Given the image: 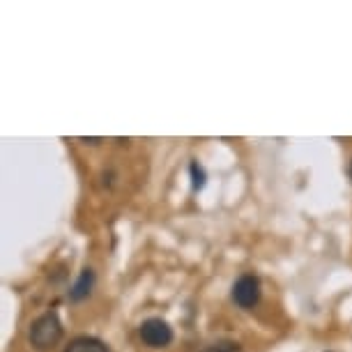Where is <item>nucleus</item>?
Returning <instances> with one entry per match:
<instances>
[{"instance_id":"f257e3e1","label":"nucleus","mask_w":352,"mask_h":352,"mask_svg":"<svg viewBox=\"0 0 352 352\" xmlns=\"http://www.w3.org/2000/svg\"><path fill=\"white\" fill-rule=\"evenodd\" d=\"M30 345L39 352H46L51 350L53 345L60 343L63 338V322L58 318L56 311H49V314L39 316L35 322L30 324Z\"/></svg>"},{"instance_id":"f03ea898","label":"nucleus","mask_w":352,"mask_h":352,"mask_svg":"<svg viewBox=\"0 0 352 352\" xmlns=\"http://www.w3.org/2000/svg\"><path fill=\"white\" fill-rule=\"evenodd\" d=\"M138 334H141V341L145 345H150V348H166V345H170L173 341L170 324L162 320V318H148V320L141 324Z\"/></svg>"},{"instance_id":"7ed1b4c3","label":"nucleus","mask_w":352,"mask_h":352,"mask_svg":"<svg viewBox=\"0 0 352 352\" xmlns=\"http://www.w3.org/2000/svg\"><path fill=\"white\" fill-rule=\"evenodd\" d=\"M261 300V281L254 274H242L232 285V302L242 309L256 307Z\"/></svg>"},{"instance_id":"20e7f679","label":"nucleus","mask_w":352,"mask_h":352,"mask_svg":"<svg viewBox=\"0 0 352 352\" xmlns=\"http://www.w3.org/2000/svg\"><path fill=\"white\" fill-rule=\"evenodd\" d=\"M92 288H95V272L92 270H83L81 272V276L76 278V283L72 285V290H69V300L72 302H81L85 300V297L90 295Z\"/></svg>"},{"instance_id":"39448f33","label":"nucleus","mask_w":352,"mask_h":352,"mask_svg":"<svg viewBox=\"0 0 352 352\" xmlns=\"http://www.w3.org/2000/svg\"><path fill=\"white\" fill-rule=\"evenodd\" d=\"M65 352H109V348L95 336H78L65 348Z\"/></svg>"},{"instance_id":"423d86ee","label":"nucleus","mask_w":352,"mask_h":352,"mask_svg":"<svg viewBox=\"0 0 352 352\" xmlns=\"http://www.w3.org/2000/svg\"><path fill=\"white\" fill-rule=\"evenodd\" d=\"M189 170H191V184H194V191L203 189L205 187V180H208V175H205V168L198 162H191Z\"/></svg>"},{"instance_id":"0eeeda50","label":"nucleus","mask_w":352,"mask_h":352,"mask_svg":"<svg viewBox=\"0 0 352 352\" xmlns=\"http://www.w3.org/2000/svg\"><path fill=\"white\" fill-rule=\"evenodd\" d=\"M208 352H240V345L235 341H221L214 343V348H208Z\"/></svg>"},{"instance_id":"6e6552de","label":"nucleus","mask_w":352,"mask_h":352,"mask_svg":"<svg viewBox=\"0 0 352 352\" xmlns=\"http://www.w3.org/2000/svg\"><path fill=\"white\" fill-rule=\"evenodd\" d=\"M81 141L85 145H99V143H102V138H81Z\"/></svg>"},{"instance_id":"1a4fd4ad","label":"nucleus","mask_w":352,"mask_h":352,"mask_svg":"<svg viewBox=\"0 0 352 352\" xmlns=\"http://www.w3.org/2000/svg\"><path fill=\"white\" fill-rule=\"evenodd\" d=\"M350 177H352V162H350Z\"/></svg>"}]
</instances>
